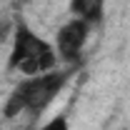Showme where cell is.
Masks as SVG:
<instances>
[{"instance_id":"6da1fadb","label":"cell","mask_w":130,"mask_h":130,"mask_svg":"<svg viewBox=\"0 0 130 130\" xmlns=\"http://www.w3.org/2000/svg\"><path fill=\"white\" fill-rule=\"evenodd\" d=\"M73 73H75V65H68V68H55V70L20 80L5 100L3 115L8 120H13L18 115H28L32 120H38L53 105V100L63 93V88L73 78Z\"/></svg>"},{"instance_id":"7a4b0ae2","label":"cell","mask_w":130,"mask_h":130,"mask_svg":"<svg viewBox=\"0 0 130 130\" xmlns=\"http://www.w3.org/2000/svg\"><path fill=\"white\" fill-rule=\"evenodd\" d=\"M58 63L60 60L55 55V48L45 38H40L23 18H18L13 23V45L8 55V70H18L25 78H30V75L55 70Z\"/></svg>"},{"instance_id":"3957f363","label":"cell","mask_w":130,"mask_h":130,"mask_svg":"<svg viewBox=\"0 0 130 130\" xmlns=\"http://www.w3.org/2000/svg\"><path fill=\"white\" fill-rule=\"evenodd\" d=\"M88 35H90V25L85 20L70 18L68 23H63L55 32V43H53L58 60L63 65H78L85 50V43H88Z\"/></svg>"},{"instance_id":"277c9868","label":"cell","mask_w":130,"mask_h":130,"mask_svg":"<svg viewBox=\"0 0 130 130\" xmlns=\"http://www.w3.org/2000/svg\"><path fill=\"white\" fill-rule=\"evenodd\" d=\"M70 13L78 20H85L90 28L103 23L105 0H70Z\"/></svg>"},{"instance_id":"5b68a950","label":"cell","mask_w":130,"mask_h":130,"mask_svg":"<svg viewBox=\"0 0 130 130\" xmlns=\"http://www.w3.org/2000/svg\"><path fill=\"white\" fill-rule=\"evenodd\" d=\"M40 130H70V125H68V118H65V115H55V118L48 120Z\"/></svg>"},{"instance_id":"8992f818","label":"cell","mask_w":130,"mask_h":130,"mask_svg":"<svg viewBox=\"0 0 130 130\" xmlns=\"http://www.w3.org/2000/svg\"><path fill=\"white\" fill-rule=\"evenodd\" d=\"M8 35H13V23L5 20V18H0V43H5Z\"/></svg>"}]
</instances>
